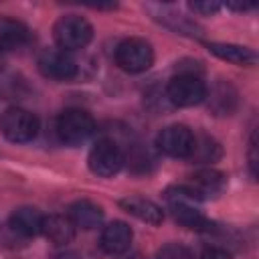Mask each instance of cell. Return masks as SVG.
I'll use <instances>...</instances> for the list:
<instances>
[{
  "mask_svg": "<svg viewBox=\"0 0 259 259\" xmlns=\"http://www.w3.org/2000/svg\"><path fill=\"white\" fill-rule=\"evenodd\" d=\"M42 214L32 206H20L10 214V227L22 237H34L42 229Z\"/></svg>",
  "mask_w": 259,
  "mask_h": 259,
  "instance_id": "e0dca14e",
  "label": "cell"
},
{
  "mask_svg": "<svg viewBox=\"0 0 259 259\" xmlns=\"http://www.w3.org/2000/svg\"><path fill=\"white\" fill-rule=\"evenodd\" d=\"M38 71L55 81H71L77 75L75 61L61 49H45L36 59Z\"/></svg>",
  "mask_w": 259,
  "mask_h": 259,
  "instance_id": "9c48e42d",
  "label": "cell"
},
{
  "mask_svg": "<svg viewBox=\"0 0 259 259\" xmlns=\"http://www.w3.org/2000/svg\"><path fill=\"white\" fill-rule=\"evenodd\" d=\"M206 49L227 61V63H233V65H241V67H249V65H255L257 63V53L249 47H243V45H233V42H208Z\"/></svg>",
  "mask_w": 259,
  "mask_h": 259,
  "instance_id": "9a60e30c",
  "label": "cell"
},
{
  "mask_svg": "<svg viewBox=\"0 0 259 259\" xmlns=\"http://www.w3.org/2000/svg\"><path fill=\"white\" fill-rule=\"evenodd\" d=\"M115 63L125 73H142L148 71L154 63V49L146 38L130 36L121 40L115 49Z\"/></svg>",
  "mask_w": 259,
  "mask_h": 259,
  "instance_id": "8992f818",
  "label": "cell"
},
{
  "mask_svg": "<svg viewBox=\"0 0 259 259\" xmlns=\"http://www.w3.org/2000/svg\"><path fill=\"white\" fill-rule=\"evenodd\" d=\"M208 91L204 81L192 71H180L166 85V97L176 107H192L206 99Z\"/></svg>",
  "mask_w": 259,
  "mask_h": 259,
  "instance_id": "3957f363",
  "label": "cell"
},
{
  "mask_svg": "<svg viewBox=\"0 0 259 259\" xmlns=\"http://www.w3.org/2000/svg\"><path fill=\"white\" fill-rule=\"evenodd\" d=\"M227 8L237 10V12H245V10H253L255 4H251V2H227Z\"/></svg>",
  "mask_w": 259,
  "mask_h": 259,
  "instance_id": "603a6c76",
  "label": "cell"
},
{
  "mask_svg": "<svg viewBox=\"0 0 259 259\" xmlns=\"http://www.w3.org/2000/svg\"><path fill=\"white\" fill-rule=\"evenodd\" d=\"M249 166H251V174L257 176V156H255V150H257V144H255V138H251V144H249Z\"/></svg>",
  "mask_w": 259,
  "mask_h": 259,
  "instance_id": "7402d4cb",
  "label": "cell"
},
{
  "mask_svg": "<svg viewBox=\"0 0 259 259\" xmlns=\"http://www.w3.org/2000/svg\"><path fill=\"white\" fill-rule=\"evenodd\" d=\"M30 32L28 28L10 16H0V53L2 51H14L28 42Z\"/></svg>",
  "mask_w": 259,
  "mask_h": 259,
  "instance_id": "2e32d148",
  "label": "cell"
},
{
  "mask_svg": "<svg viewBox=\"0 0 259 259\" xmlns=\"http://www.w3.org/2000/svg\"><path fill=\"white\" fill-rule=\"evenodd\" d=\"M123 162H125V158H123L121 148L113 140H107V138L97 140L93 144V148L89 150V156H87L89 170L95 176H103V178L117 174L121 170Z\"/></svg>",
  "mask_w": 259,
  "mask_h": 259,
  "instance_id": "52a82bcc",
  "label": "cell"
},
{
  "mask_svg": "<svg viewBox=\"0 0 259 259\" xmlns=\"http://www.w3.org/2000/svg\"><path fill=\"white\" fill-rule=\"evenodd\" d=\"M75 225L65 214H49L42 219L40 233L53 243V245H67L75 239Z\"/></svg>",
  "mask_w": 259,
  "mask_h": 259,
  "instance_id": "5bb4252c",
  "label": "cell"
},
{
  "mask_svg": "<svg viewBox=\"0 0 259 259\" xmlns=\"http://www.w3.org/2000/svg\"><path fill=\"white\" fill-rule=\"evenodd\" d=\"M69 219L73 221L75 227L91 231V229H97L103 223V208L99 204L87 200V198H81V200H75L69 206Z\"/></svg>",
  "mask_w": 259,
  "mask_h": 259,
  "instance_id": "4fadbf2b",
  "label": "cell"
},
{
  "mask_svg": "<svg viewBox=\"0 0 259 259\" xmlns=\"http://www.w3.org/2000/svg\"><path fill=\"white\" fill-rule=\"evenodd\" d=\"M53 38L61 51H77L91 42L93 26L79 14H65L55 22Z\"/></svg>",
  "mask_w": 259,
  "mask_h": 259,
  "instance_id": "7a4b0ae2",
  "label": "cell"
},
{
  "mask_svg": "<svg viewBox=\"0 0 259 259\" xmlns=\"http://www.w3.org/2000/svg\"><path fill=\"white\" fill-rule=\"evenodd\" d=\"M221 156V148H219V144L212 140V138H208V136H202L200 140L194 136V150H192V154H190V158L192 160H198V162H212V160H217Z\"/></svg>",
  "mask_w": 259,
  "mask_h": 259,
  "instance_id": "ac0fdd59",
  "label": "cell"
},
{
  "mask_svg": "<svg viewBox=\"0 0 259 259\" xmlns=\"http://www.w3.org/2000/svg\"><path fill=\"white\" fill-rule=\"evenodd\" d=\"M55 259H83L77 251H63V253H59Z\"/></svg>",
  "mask_w": 259,
  "mask_h": 259,
  "instance_id": "cb8c5ba5",
  "label": "cell"
},
{
  "mask_svg": "<svg viewBox=\"0 0 259 259\" xmlns=\"http://www.w3.org/2000/svg\"><path fill=\"white\" fill-rule=\"evenodd\" d=\"M127 214L148 223V225H160L164 221V210L150 198H144V196H138V194H132V196H125L117 202Z\"/></svg>",
  "mask_w": 259,
  "mask_h": 259,
  "instance_id": "8fae6325",
  "label": "cell"
},
{
  "mask_svg": "<svg viewBox=\"0 0 259 259\" xmlns=\"http://www.w3.org/2000/svg\"><path fill=\"white\" fill-rule=\"evenodd\" d=\"M132 239H134V233H132L130 225L123 223V221H113V223H109V225L103 227L99 243H101V249L105 253L119 255V253H123V251L130 249Z\"/></svg>",
  "mask_w": 259,
  "mask_h": 259,
  "instance_id": "30bf717a",
  "label": "cell"
},
{
  "mask_svg": "<svg viewBox=\"0 0 259 259\" xmlns=\"http://www.w3.org/2000/svg\"><path fill=\"white\" fill-rule=\"evenodd\" d=\"M221 6H223V4H219V2H210V0H206V2H190V4H188V8H190L192 12L202 14V16H210V14L219 12Z\"/></svg>",
  "mask_w": 259,
  "mask_h": 259,
  "instance_id": "ffe728a7",
  "label": "cell"
},
{
  "mask_svg": "<svg viewBox=\"0 0 259 259\" xmlns=\"http://www.w3.org/2000/svg\"><path fill=\"white\" fill-rule=\"evenodd\" d=\"M156 259H192V253L178 243H170L166 247H162L156 255Z\"/></svg>",
  "mask_w": 259,
  "mask_h": 259,
  "instance_id": "d6986e66",
  "label": "cell"
},
{
  "mask_svg": "<svg viewBox=\"0 0 259 259\" xmlns=\"http://www.w3.org/2000/svg\"><path fill=\"white\" fill-rule=\"evenodd\" d=\"M200 257H202V259H233V255H231L227 249L214 247V245H212V247H206Z\"/></svg>",
  "mask_w": 259,
  "mask_h": 259,
  "instance_id": "44dd1931",
  "label": "cell"
},
{
  "mask_svg": "<svg viewBox=\"0 0 259 259\" xmlns=\"http://www.w3.org/2000/svg\"><path fill=\"white\" fill-rule=\"evenodd\" d=\"M164 200L174 217L176 223H180L182 227L190 229V231H212V221H208L202 210L198 208L200 198L196 196V192L190 186H170L164 190Z\"/></svg>",
  "mask_w": 259,
  "mask_h": 259,
  "instance_id": "6da1fadb",
  "label": "cell"
},
{
  "mask_svg": "<svg viewBox=\"0 0 259 259\" xmlns=\"http://www.w3.org/2000/svg\"><path fill=\"white\" fill-rule=\"evenodd\" d=\"M190 178H192L190 188L196 192V196L200 200L210 198V196H219L225 190V184H227L225 174L219 172V170H212V168H202V170L194 172Z\"/></svg>",
  "mask_w": 259,
  "mask_h": 259,
  "instance_id": "7c38bea8",
  "label": "cell"
},
{
  "mask_svg": "<svg viewBox=\"0 0 259 259\" xmlns=\"http://www.w3.org/2000/svg\"><path fill=\"white\" fill-rule=\"evenodd\" d=\"M57 136L67 146H81L95 130V121L91 113L81 107H69L57 117Z\"/></svg>",
  "mask_w": 259,
  "mask_h": 259,
  "instance_id": "277c9868",
  "label": "cell"
},
{
  "mask_svg": "<svg viewBox=\"0 0 259 259\" xmlns=\"http://www.w3.org/2000/svg\"><path fill=\"white\" fill-rule=\"evenodd\" d=\"M4 69V59H2V55H0V71Z\"/></svg>",
  "mask_w": 259,
  "mask_h": 259,
  "instance_id": "d4e9b609",
  "label": "cell"
},
{
  "mask_svg": "<svg viewBox=\"0 0 259 259\" xmlns=\"http://www.w3.org/2000/svg\"><path fill=\"white\" fill-rule=\"evenodd\" d=\"M0 132L8 142L26 144L38 134V119L34 113L22 107H8L0 115Z\"/></svg>",
  "mask_w": 259,
  "mask_h": 259,
  "instance_id": "5b68a950",
  "label": "cell"
},
{
  "mask_svg": "<svg viewBox=\"0 0 259 259\" xmlns=\"http://www.w3.org/2000/svg\"><path fill=\"white\" fill-rule=\"evenodd\" d=\"M156 146L162 154L170 158H190L194 150V134L182 123H172L158 134Z\"/></svg>",
  "mask_w": 259,
  "mask_h": 259,
  "instance_id": "ba28073f",
  "label": "cell"
}]
</instances>
